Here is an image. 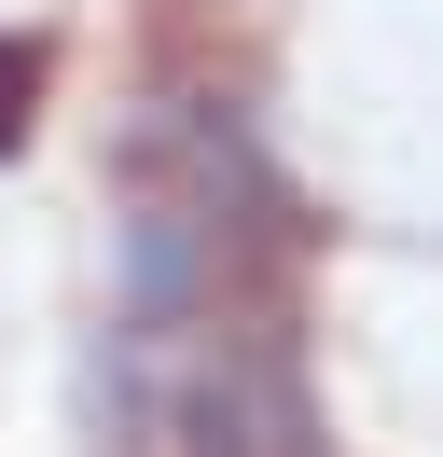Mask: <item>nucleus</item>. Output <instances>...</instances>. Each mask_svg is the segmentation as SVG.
<instances>
[{
	"label": "nucleus",
	"mask_w": 443,
	"mask_h": 457,
	"mask_svg": "<svg viewBox=\"0 0 443 457\" xmlns=\"http://www.w3.org/2000/svg\"><path fill=\"white\" fill-rule=\"evenodd\" d=\"M166 429L180 457H319V402H305V346L291 319L249 291L208 333L180 346V388H166Z\"/></svg>",
	"instance_id": "f257e3e1"
},
{
	"label": "nucleus",
	"mask_w": 443,
	"mask_h": 457,
	"mask_svg": "<svg viewBox=\"0 0 443 457\" xmlns=\"http://www.w3.org/2000/svg\"><path fill=\"white\" fill-rule=\"evenodd\" d=\"M138 195H180L194 222H222L249 263L291 250V180L249 139L236 97H153V125H138Z\"/></svg>",
	"instance_id": "f03ea898"
},
{
	"label": "nucleus",
	"mask_w": 443,
	"mask_h": 457,
	"mask_svg": "<svg viewBox=\"0 0 443 457\" xmlns=\"http://www.w3.org/2000/svg\"><path fill=\"white\" fill-rule=\"evenodd\" d=\"M42 84H55V42L42 29H0V153L42 125Z\"/></svg>",
	"instance_id": "7ed1b4c3"
}]
</instances>
